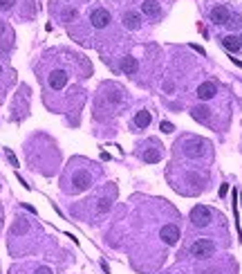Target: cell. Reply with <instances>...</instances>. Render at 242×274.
Wrapping results in <instances>:
<instances>
[{
  "mask_svg": "<svg viewBox=\"0 0 242 274\" xmlns=\"http://www.w3.org/2000/svg\"><path fill=\"white\" fill-rule=\"evenodd\" d=\"M0 11L16 16H32L34 14V0H0Z\"/></svg>",
  "mask_w": 242,
  "mask_h": 274,
  "instance_id": "obj_3",
  "label": "cell"
},
{
  "mask_svg": "<svg viewBox=\"0 0 242 274\" xmlns=\"http://www.w3.org/2000/svg\"><path fill=\"white\" fill-rule=\"evenodd\" d=\"M211 216H213V211L209 207H204V204H198V207L191 211V220H193L195 227H206L211 222Z\"/></svg>",
  "mask_w": 242,
  "mask_h": 274,
  "instance_id": "obj_7",
  "label": "cell"
},
{
  "mask_svg": "<svg viewBox=\"0 0 242 274\" xmlns=\"http://www.w3.org/2000/svg\"><path fill=\"white\" fill-rule=\"evenodd\" d=\"M70 74H72V67L67 63H52L49 70L45 72L43 81L49 88V93H63V90L67 88V83H70V79H72Z\"/></svg>",
  "mask_w": 242,
  "mask_h": 274,
  "instance_id": "obj_1",
  "label": "cell"
},
{
  "mask_svg": "<svg viewBox=\"0 0 242 274\" xmlns=\"http://www.w3.org/2000/svg\"><path fill=\"white\" fill-rule=\"evenodd\" d=\"M36 274H54V272L49 270V267H38V270H36Z\"/></svg>",
  "mask_w": 242,
  "mask_h": 274,
  "instance_id": "obj_19",
  "label": "cell"
},
{
  "mask_svg": "<svg viewBox=\"0 0 242 274\" xmlns=\"http://www.w3.org/2000/svg\"><path fill=\"white\" fill-rule=\"evenodd\" d=\"M3 74H5V67H3V63H0V79H3Z\"/></svg>",
  "mask_w": 242,
  "mask_h": 274,
  "instance_id": "obj_20",
  "label": "cell"
},
{
  "mask_svg": "<svg viewBox=\"0 0 242 274\" xmlns=\"http://www.w3.org/2000/svg\"><path fill=\"white\" fill-rule=\"evenodd\" d=\"M159 236L164 238L166 245H175L179 241V227L177 225H164L159 232Z\"/></svg>",
  "mask_w": 242,
  "mask_h": 274,
  "instance_id": "obj_10",
  "label": "cell"
},
{
  "mask_svg": "<svg viewBox=\"0 0 242 274\" xmlns=\"http://www.w3.org/2000/svg\"><path fill=\"white\" fill-rule=\"evenodd\" d=\"M222 45L229 50V52H238V50H240V38H235V36H224Z\"/></svg>",
  "mask_w": 242,
  "mask_h": 274,
  "instance_id": "obj_17",
  "label": "cell"
},
{
  "mask_svg": "<svg viewBox=\"0 0 242 274\" xmlns=\"http://www.w3.org/2000/svg\"><path fill=\"white\" fill-rule=\"evenodd\" d=\"M123 25H126V30H139L142 27V16L137 11H128V14H123Z\"/></svg>",
  "mask_w": 242,
  "mask_h": 274,
  "instance_id": "obj_12",
  "label": "cell"
},
{
  "mask_svg": "<svg viewBox=\"0 0 242 274\" xmlns=\"http://www.w3.org/2000/svg\"><path fill=\"white\" fill-rule=\"evenodd\" d=\"M14 48V32L7 25V20L0 18V54H7Z\"/></svg>",
  "mask_w": 242,
  "mask_h": 274,
  "instance_id": "obj_6",
  "label": "cell"
},
{
  "mask_svg": "<svg viewBox=\"0 0 242 274\" xmlns=\"http://www.w3.org/2000/svg\"><path fill=\"white\" fill-rule=\"evenodd\" d=\"M142 11L146 16H150V18H155V16H159V3L157 0H144V5H142Z\"/></svg>",
  "mask_w": 242,
  "mask_h": 274,
  "instance_id": "obj_13",
  "label": "cell"
},
{
  "mask_svg": "<svg viewBox=\"0 0 242 274\" xmlns=\"http://www.w3.org/2000/svg\"><path fill=\"white\" fill-rule=\"evenodd\" d=\"M240 48H242V38H240Z\"/></svg>",
  "mask_w": 242,
  "mask_h": 274,
  "instance_id": "obj_21",
  "label": "cell"
},
{
  "mask_svg": "<svg viewBox=\"0 0 242 274\" xmlns=\"http://www.w3.org/2000/svg\"><path fill=\"white\" fill-rule=\"evenodd\" d=\"M162 130H164V133H173V126L168 122H164V124H162Z\"/></svg>",
  "mask_w": 242,
  "mask_h": 274,
  "instance_id": "obj_18",
  "label": "cell"
},
{
  "mask_svg": "<svg viewBox=\"0 0 242 274\" xmlns=\"http://www.w3.org/2000/svg\"><path fill=\"white\" fill-rule=\"evenodd\" d=\"M90 25L94 27V30H105V27L110 25V11L105 7H101V5H97V7L90 9Z\"/></svg>",
  "mask_w": 242,
  "mask_h": 274,
  "instance_id": "obj_4",
  "label": "cell"
},
{
  "mask_svg": "<svg viewBox=\"0 0 242 274\" xmlns=\"http://www.w3.org/2000/svg\"><path fill=\"white\" fill-rule=\"evenodd\" d=\"M121 72H126V74L137 72V59H135V56H123L121 59Z\"/></svg>",
  "mask_w": 242,
  "mask_h": 274,
  "instance_id": "obj_14",
  "label": "cell"
},
{
  "mask_svg": "<svg viewBox=\"0 0 242 274\" xmlns=\"http://www.w3.org/2000/svg\"><path fill=\"white\" fill-rule=\"evenodd\" d=\"M216 95H218V85L213 83V81H204L198 88V97H200V99H204V101L206 99H213Z\"/></svg>",
  "mask_w": 242,
  "mask_h": 274,
  "instance_id": "obj_11",
  "label": "cell"
},
{
  "mask_svg": "<svg viewBox=\"0 0 242 274\" xmlns=\"http://www.w3.org/2000/svg\"><path fill=\"white\" fill-rule=\"evenodd\" d=\"M182 146H186V148H184V153L191 155V157L204 155V148H206V144L202 140H198V137H186V140L182 142Z\"/></svg>",
  "mask_w": 242,
  "mask_h": 274,
  "instance_id": "obj_8",
  "label": "cell"
},
{
  "mask_svg": "<svg viewBox=\"0 0 242 274\" xmlns=\"http://www.w3.org/2000/svg\"><path fill=\"white\" fill-rule=\"evenodd\" d=\"M213 252H216V243L211 238H198L191 245V256H195V259H209Z\"/></svg>",
  "mask_w": 242,
  "mask_h": 274,
  "instance_id": "obj_5",
  "label": "cell"
},
{
  "mask_svg": "<svg viewBox=\"0 0 242 274\" xmlns=\"http://www.w3.org/2000/svg\"><path fill=\"white\" fill-rule=\"evenodd\" d=\"M162 157V151H159V144L150 146V151L144 153V162H157V159Z\"/></svg>",
  "mask_w": 242,
  "mask_h": 274,
  "instance_id": "obj_16",
  "label": "cell"
},
{
  "mask_svg": "<svg viewBox=\"0 0 242 274\" xmlns=\"http://www.w3.org/2000/svg\"><path fill=\"white\" fill-rule=\"evenodd\" d=\"M135 124H137V128H146L150 124V112L148 110H139L137 115H135Z\"/></svg>",
  "mask_w": 242,
  "mask_h": 274,
  "instance_id": "obj_15",
  "label": "cell"
},
{
  "mask_svg": "<svg viewBox=\"0 0 242 274\" xmlns=\"http://www.w3.org/2000/svg\"><path fill=\"white\" fill-rule=\"evenodd\" d=\"M70 175L63 178V191L67 193H78L83 189H88L90 185H92V175H90V171L86 167H76V159L70 164Z\"/></svg>",
  "mask_w": 242,
  "mask_h": 274,
  "instance_id": "obj_2",
  "label": "cell"
},
{
  "mask_svg": "<svg viewBox=\"0 0 242 274\" xmlns=\"http://www.w3.org/2000/svg\"><path fill=\"white\" fill-rule=\"evenodd\" d=\"M229 18H231V14H229V9L224 7V5H216V7L211 9V20L216 22V25H227Z\"/></svg>",
  "mask_w": 242,
  "mask_h": 274,
  "instance_id": "obj_9",
  "label": "cell"
}]
</instances>
